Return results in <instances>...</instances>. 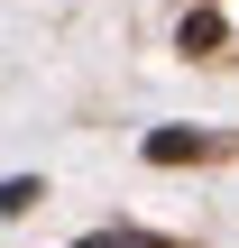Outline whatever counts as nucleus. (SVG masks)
<instances>
[{
	"label": "nucleus",
	"instance_id": "obj_2",
	"mask_svg": "<svg viewBox=\"0 0 239 248\" xmlns=\"http://www.w3.org/2000/svg\"><path fill=\"white\" fill-rule=\"evenodd\" d=\"M203 147H212V138H193V129H157V138H147L157 166H184V156H203Z\"/></svg>",
	"mask_w": 239,
	"mask_h": 248
},
{
	"label": "nucleus",
	"instance_id": "obj_4",
	"mask_svg": "<svg viewBox=\"0 0 239 248\" xmlns=\"http://www.w3.org/2000/svg\"><path fill=\"white\" fill-rule=\"evenodd\" d=\"M83 248H166V239H138V230H111V239H83Z\"/></svg>",
	"mask_w": 239,
	"mask_h": 248
},
{
	"label": "nucleus",
	"instance_id": "obj_3",
	"mask_svg": "<svg viewBox=\"0 0 239 248\" xmlns=\"http://www.w3.org/2000/svg\"><path fill=\"white\" fill-rule=\"evenodd\" d=\"M37 202H46V184H28V175H9V184H0V212H37Z\"/></svg>",
	"mask_w": 239,
	"mask_h": 248
},
{
	"label": "nucleus",
	"instance_id": "obj_1",
	"mask_svg": "<svg viewBox=\"0 0 239 248\" xmlns=\"http://www.w3.org/2000/svg\"><path fill=\"white\" fill-rule=\"evenodd\" d=\"M175 37H184V55H203V64H212V55H221V9H184V28H175Z\"/></svg>",
	"mask_w": 239,
	"mask_h": 248
}]
</instances>
